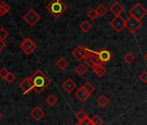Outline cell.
<instances>
[{"instance_id":"1","label":"cell","mask_w":147,"mask_h":125,"mask_svg":"<svg viewBox=\"0 0 147 125\" xmlns=\"http://www.w3.org/2000/svg\"><path fill=\"white\" fill-rule=\"evenodd\" d=\"M34 84V90L37 94H41L50 84V79L41 71L37 70L31 77Z\"/></svg>"},{"instance_id":"2","label":"cell","mask_w":147,"mask_h":125,"mask_svg":"<svg viewBox=\"0 0 147 125\" xmlns=\"http://www.w3.org/2000/svg\"><path fill=\"white\" fill-rule=\"evenodd\" d=\"M46 9L55 18H60L67 9V5L61 0H52L47 5Z\"/></svg>"},{"instance_id":"3","label":"cell","mask_w":147,"mask_h":125,"mask_svg":"<svg viewBox=\"0 0 147 125\" xmlns=\"http://www.w3.org/2000/svg\"><path fill=\"white\" fill-rule=\"evenodd\" d=\"M129 14L131 17L141 21V19L147 15V10L140 3H137L129 10Z\"/></svg>"},{"instance_id":"4","label":"cell","mask_w":147,"mask_h":125,"mask_svg":"<svg viewBox=\"0 0 147 125\" xmlns=\"http://www.w3.org/2000/svg\"><path fill=\"white\" fill-rule=\"evenodd\" d=\"M23 19L30 26H34L36 24L38 21H40L41 17L40 15L34 10V9H30L24 16Z\"/></svg>"},{"instance_id":"5","label":"cell","mask_w":147,"mask_h":125,"mask_svg":"<svg viewBox=\"0 0 147 125\" xmlns=\"http://www.w3.org/2000/svg\"><path fill=\"white\" fill-rule=\"evenodd\" d=\"M142 26V23L140 20L136 19L133 17H129L125 20V29L131 32V33H135L140 27Z\"/></svg>"},{"instance_id":"6","label":"cell","mask_w":147,"mask_h":125,"mask_svg":"<svg viewBox=\"0 0 147 125\" xmlns=\"http://www.w3.org/2000/svg\"><path fill=\"white\" fill-rule=\"evenodd\" d=\"M109 25L117 32H121L125 28V20L121 16L114 17L109 23Z\"/></svg>"},{"instance_id":"7","label":"cell","mask_w":147,"mask_h":125,"mask_svg":"<svg viewBox=\"0 0 147 125\" xmlns=\"http://www.w3.org/2000/svg\"><path fill=\"white\" fill-rule=\"evenodd\" d=\"M91 50L84 47V46H78L72 51V55L75 56L77 60H85V58L91 53Z\"/></svg>"},{"instance_id":"8","label":"cell","mask_w":147,"mask_h":125,"mask_svg":"<svg viewBox=\"0 0 147 125\" xmlns=\"http://www.w3.org/2000/svg\"><path fill=\"white\" fill-rule=\"evenodd\" d=\"M20 48H21V50H22L26 55H30L34 50H36V43H35L30 38L26 37V38L24 39V41L21 43Z\"/></svg>"},{"instance_id":"9","label":"cell","mask_w":147,"mask_h":125,"mask_svg":"<svg viewBox=\"0 0 147 125\" xmlns=\"http://www.w3.org/2000/svg\"><path fill=\"white\" fill-rule=\"evenodd\" d=\"M84 61L88 65V66H89L92 69H94L95 66H97L98 65L100 64V58L98 56V52L94 51V50L91 51V53L85 58Z\"/></svg>"},{"instance_id":"10","label":"cell","mask_w":147,"mask_h":125,"mask_svg":"<svg viewBox=\"0 0 147 125\" xmlns=\"http://www.w3.org/2000/svg\"><path fill=\"white\" fill-rule=\"evenodd\" d=\"M19 88L23 90L24 95L29 94L31 90H34V84L31 79V77L24 78L19 84Z\"/></svg>"},{"instance_id":"11","label":"cell","mask_w":147,"mask_h":125,"mask_svg":"<svg viewBox=\"0 0 147 125\" xmlns=\"http://www.w3.org/2000/svg\"><path fill=\"white\" fill-rule=\"evenodd\" d=\"M98 56L100 61V64H106L113 58V53L107 48H102L100 50L97 51Z\"/></svg>"},{"instance_id":"12","label":"cell","mask_w":147,"mask_h":125,"mask_svg":"<svg viewBox=\"0 0 147 125\" xmlns=\"http://www.w3.org/2000/svg\"><path fill=\"white\" fill-rule=\"evenodd\" d=\"M45 115V112L43 111V109L39 107L36 106L33 109V110L30 112V116L35 120V121H40L43 116Z\"/></svg>"},{"instance_id":"13","label":"cell","mask_w":147,"mask_h":125,"mask_svg":"<svg viewBox=\"0 0 147 125\" xmlns=\"http://www.w3.org/2000/svg\"><path fill=\"white\" fill-rule=\"evenodd\" d=\"M62 89L67 92V93H71L73 90H75V89L76 88V84L74 82L72 79L67 78L61 85Z\"/></svg>"},{"instance_id":"14","label":"cell","mask_w":147,"mask_h":125,"mask_svg":"<svg viewBox=\"0 0 147 125\" xmlns=\"http://www.w3.org/2000/svg\"><path fill=\"white\" fill-rule=\"evenodd\" d=\"M109 11L115 16H120L121 12L124 11V6L119 3V2H115L110 8H109Z\"/></svg>"},{"instance_id":"15","label":"cell","mask_w":147,"mask_h":125,"mask_svg":"<svg viewBox=\"0 0 147 125\" xmlns=\"http://www.w3.org/2000/svg\"><path fill=\"white\" fill-rule=\"evenodd\" d=\"M76 96L81 101V102H82V103H84V102H86L88 98H89V96H90V95L86 91V90H84L82 87L76 92Z\"/></svg>"},{"instance_id":"16","label":"cell","mask_w":147,"mask_h":125,"mask_svg":"<svg viewBox=\"0 0 147 125\" xmlns=\"http://www.w3.org/2000/svg\"><path fill=\"white\" fill-rule=\"evenodd\" d=\"M55 66H56L59 70L63 71V70H65V69L68 66V62L66 60L65 57L61 56V57H60V58L55 62Z\"/></svg>"},{"instance_id":"17","label":"cell","mask_w":147,"mask_h":125,"mask_svg":"<svg viewBox=\"0 0 147 125\" xmlns=\"http://www.w3.org/2000/svg\"><path fill=\"white\" fill-rule=\"evenodd\" d=\"M11 11V6L5 2L2 1L0 3V17H3Z\"/></svg>"},{"instance_id":"18","label":"cell","mask_w":147,"mask_h":125,"mask_svg":"<svg viewBox=\"0 0 147 125\" xmlns=\"http://www.w3.org/2000/svg\"><path fill=\"white\" fill-rule=\"evenodd\" d=\"M94 72L99 77H102L106 73H107V70L105 69V67H103V65L101 64L98 65L97 66H95L94 69H93Z\"/></svg>"},{"instance_id":"19","label":"cell","mask_w":147,"mask_h":125,"mask_svg":"<svg viewBox=\"0 0 147 125\" xmlns=\"http://www.w3.org/2000/svg\"><path fill=\"white\" fill-rule=\"evenodd\" d=\"M110 100L105 96V95H101L98 100H97V103L100 106V107H106L108 103H109Z\"/></svg>"},{"instance_id":"20","label":"cell","mask_w":147,"mask_h":125,"mask_svg":"<svg viewBox=\"0 0 147 125\" xmlns=\"http://www.w3.org/2000/svg\"><path fill=\"white\" fill-rule=\"evenodd\" d=\"M92 28V24L88 21V20H84L81 24H80V29L83 31V32H88Z\"/></svg>"},{"instance_id":"21","label":"cell","mask_w":147,"mask_h":125,"mask_svg":"<svg viewBox=\"0 0 147 125\" xmlns=\"http://www.w3.org/2000/svg\"><path fill=\"white\" fill-rule=\"evenodd\" d=\"M76 73H77L79 76L82 77V76H84V75L88 72V68H87L84 65L81 64V65H79L76 68Z\"/></svg>"},{"instance_id":"22","label":"cell","mask_w":147,"mask_h":125,"mask_svg":"<svg viewBox=\"0 0 147 125\" xmlns=\"http://www.w3.org/2000/svg\"><path fill=\"white\" fill-rule=\"evenodd\" d=\"M96 12H97L99 17H104L107 13V7L104 5L100 4L96 8Z\"/></svg>"},{"instance_id":"23","label":"cell","mask_w":147,"mask_h":125,"mask_svg":"<svg viewBox=\"0 0 147 125\" xmlns=\"http://www.w3.org/2000/svg\"><path fill=\"white\" fill-rule=\"evenodd\" d=\"M123 59H124V61L126 62V64L131 65V64H132V62L135 61V56H134L132 53L128 52V53H126V54L124 56Z\"/></svg>"},{"instance_id":"24","label":"cell","mask_w":147,"mask_h":125,"mask_svg":"<svg viewBox=\"0 0 147 125\" xmlns=\"http://www.w3.org/2000/svg\"><path fill=\"white\" fill-rule=\"evenodd\" d=\"M58 102V99H57V97L55 96V95H49L47 98H46V103L49 105V106H51V107H53V106H55V104H56V103Z\"/></svg>"},{"instance_id":"25","label":"cell","mask_w":147,"mask_h":125,"mask_svg":"<svg viewBox=\"0 0 147 125\" xmlns=\"http://www.w3.org/2000/svg\"><path fill=\"white\" fill-rule=\"evenodd\" d=\"M82 88L84 90H86L90 96L94 92V90H95V89H94V87L90 84V83H88V82H87L83 86H82Z\"/></svg>"},{"instance_id":"26","label":"cell","mask_w":147,"mask_h":125,"mask_svg":"<svg viewBox=\"0 0 147 125\" xmlns=\"http://www.w3.org/2000/svg\"><path fill=\"white\" fill-rule=\"evenodd\" d=\"M87 16H88L90 19H92V20L96 19L97 17H99V16H98V13H97V12H96V9H91V10H89V11L88 12V13H87Z\"/></svg>"},{"instance_id":"27","label":"cell","mask_w":147,"mask_h":125,"mask_svg":"<svg viewBox=\"0 0 147 125\" xmlns=\"http://www.w3.org/2000/svg\"><path fill=\"white\" fill-rule=\"evenodd\" d=\"M91 121H92V122H93L94 125H101L103 123V120L98 115H94L91 118Z\"/></svg>"},{"instance_id":"28","label":"cell","mask_w":147,"mask_h":125,"mask_svg":"<svg viewBox=\"0 0 147 125\" xmlns=\"http://www.w3.org/2000/svg\"><path fill=\"white\" fill-rule=\"evenodd\" d=\"M76 116L77 120H78L79 122H81V121L84 120V119L88 116V115H87V113H86L83 109H81V110L76 114Z\"/></svg>"},{"instance_id":"29","label":"cell","mask_w":147,"mask_h":125,"mask_svg":"<svg viewBox=\"0 0 147 125\" xmlns=\"http://www.w3.org/2000/svg\"><path fill=\"white\" fill-rule=\"evenodd\" d=\"M8 37H9V32L5 28L0 29V39H1V40H5Z\"/></svg>"},{"instance_id":"30","label":"cell","mask_w":147,"mask_h":125,"mask_svg":"<svg viewBox=\"0 0 147 125\" xmlns=\"http://www.w3.org/2000/svg\"><path fill=\"white\" fill-rule=\"evenodd\" d=\"M7 83H9V84H11V83H13L15 80H16V76L13 74V73H11V72H10L9 74H8V76L5 77V79Z\"/></svg>"},{"instance_id":"31","label":"cell","mask_w":147,"mask_h":125,"mask_svg":"<svg viewBox=\"0 0 147 125\" xmlns=\"http://www.w3.org/2000/svg\"><path fill=\"white\" fill-rule=\"evenodd\" d=\"M10 73V71L5 69V68H2L1 70H0V77L3 78V79H5V77L8 76V74Z\"/></svg>"},{"instance_id":"32","label":"cell","mask_w":147,"mask_h":125,"mask_svg":"<svg viewBox=\"0 0 147 125\" xmlns=\"http://www.w3.org/2000/svg\"><path fill=\"white\" fill-rule=\"evenodd\" d=\"M81 125H94L92 121H91V118H89L88 116H87L84 120L81 121V122H78Z\"/></svg>"},{"instance_id":"33","label":"cell","mask_w":147,"mask_h":125,"mask_svg":"<svg viewBox=\"0 0 147 125\" xmlns=\"http://www.w3.org/2000/svg\"><path fill=\"white\" fill-rule=\"evenodd\" d=\"M139 79H140L143 83L146 84V83H147V71L142 72L141 75L139 76Z\"/></svg>"},{"instance_id":"34","label":"cell","mask_w":147,"mask_h":125,"mask_svg":"<svg viewBox=\"0 0 147 125\" xmlns=\"http://www.w3.org/2000/svg\"><path fill=\"white\" fill-rule=\"evenodd\" d=\"M5 47H6V43H5V40L0 39V51H2Z\"/></svg>"},{"instance_id":"35","label":"cell","mask_w":147,"mask_h":125,"mask_svg":"<svg viewBox=\"0 0 147 125\" xmlns=\"http://www.w3.org/2000/svg\"><path fill=\"white\" fill-rule=\"evenodd\" d=\"M144 60H145V61L147 62V52H146V53L144 54Z\"/></svg>"},{"instance_id":"36","label":"cell","mask_w":147,"mask_h":125,"mask_svg":"<svg viewBox=\"0 0 147 125\" xmlns=\"http://www.w3.org/2000/svg\"><path fill=\"white\" fill-rule=\"evenodd\" d=\"M1 118H2V113L0 112V119H1Z\"/></svg>"},{"instance_id":"37","label":"cell","mask_w":147,"mask_h":125,"mask_svg":"<svg viewBox=\"0 0 147 125\" xmlns=\"http://www.w3.org/2000/svg\"><path fill=\"white\" fill-rule=\"evenodd\" d=\"M75 125H81V124H80L79 122H77V123H76V124H75Z\"/></svg>"}]
</instances>
